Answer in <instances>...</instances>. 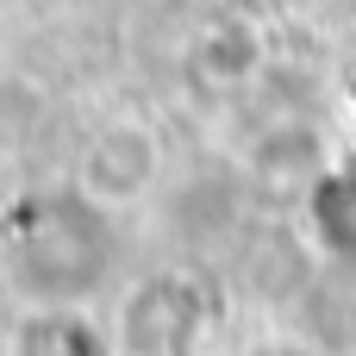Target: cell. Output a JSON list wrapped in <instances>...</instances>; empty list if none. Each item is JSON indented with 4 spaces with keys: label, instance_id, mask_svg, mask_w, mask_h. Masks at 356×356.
Returning a JSON list of instances; mask_svg holds the SVG:
<instances>
[{
    "label": "cell",
    "instance_id": "obj_1",
    "mask_svg": "<svg viewBox=\"0 0 356 356\" xmlns=\"http://www.w3.org/2000/svg\"><path fill=\"white\" fill-rule=\"evenodd\" d=\"M144 144V131H131V125H119V131H100L94 144H88V156H81V194L94 200V207H119V200H131V194H144V181H150V169H156V150H144V156H131L125 163V150H138Z\"/></svg>",
    "mask_w": 356,
    "mask_h": 356
},
{
    "label": "cell",
    "instance_id": "obj_2",
    "mask_svg": "<svg viewBox=\"0 0 356 356\" xmlns=\"http://www.w3.org/2000/svg\"><path fill=\"white\" fill-rule=\"evenodd\" d=\"M319 219H325V238H332L344 219H356V175H338V181L319 194Z\"/></svg>",
    "mask_w": 356,
    "mask_h": 356
}]
</instances>
